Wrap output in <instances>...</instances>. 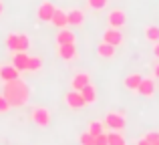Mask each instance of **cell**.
I'll return each instance as SVG.
<instances>
[{"label": "cell", "mask_w": 159, "mask_h": 145, "mask_svg": "<svg viewBox=\"0 0 159 145\" xmlns=\"http://www.w3.org/2000/svg\"><path fill=\"white\" fill-rule=\"evenodd\" d=\"M79 143L81 145H95V137L87 131V133H81V137H79Z\"/></svg>", "instance_id": "d4e9b609"}, {"label": "cell", "mask_w": 159, "mask_h": 145, "mask_svg": "<svg viewBox=\"0 0 159 145\" xmlns=\"http://www.w3.org/2000/svg\"><path fill=\"white\" fill-rule=\"evenodd\" d=\"M20 77V71L18 69H14L12 65H6V67H0V79H2L4 83L6 81H14V79Z\"/></svg>", "instance_id": "4fadbf2b"}, {"label": "cell", "mask_w": 159, "mask_h": 145, "mask_svg": "<svg viewBox=\"0 0 159 145\" xmlns=\"http://www.w3.org/2000/svg\"><path fill=\"white\" fill-rule=\"evenodd\" d=\"M89 133L93 135V137L105 133V123H103V121H91L89 123Z\"/></svg>", "instance_id": "603a6c76"}, {"label": "cell", "mask_w": 159, "mask_h": 145, "mask_svg": "<svg viewBox=\"0 0 159 145\" xmlns=\"http://www.w3.org/2000/svg\"><path fill=\"white\" fill-rule=\"evenodd\" d=\"M87 4H89L93 10H103L109 4V0H87Z\"/></svg>", "instance_id": "cb8c5ba5"}, {"label": "cell", "mask_w": 159, "mask_h": 145, "mask_svg": "<svg viewBox=\"0 0 159 145\" xmlns=\"http://www.w3.org/2000/svg\"><path fill=\"white\" fill-rule=\"evenodd\" d=\"M91 83V77L87 73H77L73 77V81H70V87H73V91H81L83 87H87Z\"/></svg>", "instance_id": "7c38bea8"}, {"label": "cell", "mask_w": 159, "mask_h": 145, "mask_svg": "<svg viewBox=\"0 0 159 145\" xmlns=\"http://www.w3.org/2000/svg\"><path fill=\"white\" fill-rule=\"evenodd\" d=\"M109 137V145H127V139L121 135V131H111V133H107Z\"/></svg>", "instance_id": "44dd1931"}, {"label": "cell", "mask_w": 159, "mask_h": 145, "mask_svg": "<svg viewBox=\"0 0 159 145\" xmlns=\"http://www.w3.org/2000/svg\"><path fill=\"white\" fill-rule=\"evenodd\" d=\"M103 43H109V44H113V47H119L121 43H123V32L119 30V28H113V26H109L105 32H103Z\"/></svg>", "instance_id": "8992f818"}, {"label": "cell", "mask_w": 159, "mask_h": 145, "mask_svg": "<svg viewBox=\"0 0 159 145\" xmlns=\"http://www.w3.org/2000/svg\"><path fill=\"white\" fill-rule=\"evenodd\" d=\"M153 55L159 59V43H155V47H153Z\"/></svg>", "instance_id": "f1b7e54d"}, {"label": "cell", "mask_w": 159, "mask_h": 145, "mask_svg": "<svg viewBox=\"0 0 159 145\" xmlns=\"http://www.w3.org/2000/svg\"><path fill=\"white\" fill-rule=\"evenodd\" d=\"M75 43V32L69 28H58L57 32V44H70Z\"/></svg>", "instance_id": "2e32d148"}, {"label": "cell", "mask_w": 159, "mask_h": 145, "mask_svg": "<svg viewBox=\"0 0 159 145\" xmlns=\"http://www.w3.org/2000/svg\"><path fill=\"white\" fill-rule=\"evenodd\" d=\"M8 111H10V103H8V99L4 97L2 93H0V115L8 113Z\"/></svg>", "instance_id": "484cf974"}, {"label": "cell", "mask_w": 159, "mask_h": 145, "mask_svg": "<svg viewBox=\"0 0 159 145\" xmlns=\"http://www.w3.org/2000/svg\"><path fill=\"white\" fill-rule=\"evenodd\" d=\"M95 145H109V137H107V133L97 135V137H95Z\"/></svg>", "instance_id": "83f0119b"}, {"label": "cell", "mask_w": 159, "mask_h": 145, "mask_svg": "<svg viewBox=\"0 0 159 145\" xmlns=\"http://www.w3.org/2000/svg\"><path fill=\"white\" fill-rule=\"evenodd\" d=\"M137 93L141 95V97H153V93H155V81H153L151 77H143L139 83V87H137Z\"/></svg>", "instance_id": "52a82bcc"}, {"label": "cell", "mask_w": 159, "mask_h": 145, "mask_svg": "<svg viewBox=\"0 0 159 145\" xmlns=\"http://www.w3.org/2000/svg\"><path fill=\"white\" fill-rule=\"evenodd\" d=\"M137 145H151V143H149V141H147V139H145V137H143V139H139V141H137Z\"/></svg>", "instance_id": "f546056e"}, {"label": "cell", "mask_w": 159, "mask_h": 145, "mask_svg": "<svg viewBox=\"0 0 159 145\" xmlns=\"http://www.w3.org/2000/svg\"><path fill=\"white\" fill-rule=\"evenodd\" d=\"M145 39L151 40V43H159V26L157 24H149L145 28Z\"/></svg>", "instance_id": "ffe728a7"}, {"label": "cell", "mask_w": 159, "mask_h": 145, "mask_svg": "<svg viewBox=\"0 0 159 145\" xmlns=\"http://www.w3.org/2000/svg\"><path fill=\"white\" fill-rule=\"evenodd\" d=\"M54 10H57V8H54V4L47 0V2H43V4L39 6V10H36V16H39L40 20H44V22H51Z\"/></svg>", "instance_id": "9c48e42d"}, {"label": "cell", "mask_w": 159, "mask_h": 145, "mask_svg": "<svg viewBox=\"0 0 159 145\" xmlns=\"http://www.w3.org/2000/svg\"><path fill=\"white\" fill-rule=\"evenodd\" d=\"M141 75H137V73H133V75H127L125 77V89H129V91H137V87H139V83H141Z\"/></svg>", "instance_id": "d6986e66"}, {"label": "cell", "mask_w": 159, "mask_h": 145, "mask_svg": "<svg viewBox=\"0 0 159 145\" xmlns=\"http://www.w3.org/2000/svg\"><path fill=\"white\" fill-rule=\"evenodd\" d=\"M145 139H147L151 145H157V143H159V133H157V131H151V133L145 135Z\"/></svg>", "instance_id": "4316f807"}, {"label": "cell", "mask_w": 159, "mask_h": 145, "mask_svg": "<svg viewBox=\"0 0 159 145\" xmlns=\"http://www.w3.org/2000/svg\"><path fill=\"white\" fill-rule=\"evenodd\" d=\"M81 95H83V99H85V105H93V103H97V89H95L91 83L81 89Z\"/></svg>", "instance_id": "9a60e30c"}, {"label": "cell", "mask_w": 159, "mask_h": 145, "mask_svg": "<svg viewBox=\"0 0 159 145\" xmlns=\"http://www.w3.org/2000/svg\"><path fill=\"white\" fill-rule=\"evenodd\" d=\"M97 52H99V57H103V59H113V57H115V47L109 44V43H101L97 47Z\"/></svg>", "instance_id": "ac0fdd59"}, {"label": "cell", "mask_w": 159, "mask_h": 145, "mask_svg": "<svg viewBox=\"0 0 159 145\" xmlns=\"http://www.w3.org/2000/svg\"><path fill=\"white\" fill-rule=\"evenodd\" d=\"M43 69V59L40 57H28V63H26V71L36 73Z\"/></svg>", "instance_id": "7402d4cb"}, {"label": "cell", "mask_w": 159, "mask_h": 145, "mask_svg": "<svg viewBox=\"0 0 159 145\" xmlns=\"http://www.w3.org/2000/svg\"><path fill=\"white\" fill-rule=\"evenodd\" d=\"M2 95L8 99L10 107H24L30 99V87L22 81V79H14V81H6L4 83V89H2Z\"/></svg>", "instance_id": "6da1fadb"}, {"label": "cell", "mask_w": 159, "mask_h": 145, "mask_svg": "<svg viewBox=\"0 0 159 145\" xmlns=\"http://www.w3.org/2000/svg\"><path fill=\"white\" fill-rule=\"evenodd\" d=\"M57 55L61 57L62 61H73L75 57H77V47H75V43H70V44H58Z\"/></svg>", "instance_id": "30bf717a"}, {"label": "cell", "mask_w": 159, "mask_h": 145, "mask_svg": "<svg viewBox=\"0 0 159 145\" xmlns=\"http://www.w3.org/2000/svg\"><path fill=\"white\" fill-rule=\"evenodd\" d=\"M30 119L32 123H34L36 127H43V129H47L48 125H51V111L47 109V107H34V109L30 111Z\"/></svg>", "instance_id": "3957f363"}, {"label": "cell", "mask_w": 159, "mask_h": 145, "mask_svg": "<svg viewBox=\"0 0 159 145\" xmlns=\"http://www.w3.org/2000/svg\"><path fill=\"white\" fill-rule=\"evenodd\" d=\"M105 129H111V131H121L125 129V123H127V119H125L123 113H119V111H111V113L105 115Z\"/></svg>", "instance_id": "277c9868"}, {"label": "cell", "mask_w": 159, "mask_h": 145, "mask_svg": "<svg viewBox=\"0 0 159 145\" xmlns=\"http://www.w3.org/2000/svg\"><path fill=\"white\" fill-rule=\"evenodd\" d=\"M6 48L12 52H26L30 48V39L20 32H10L6 36Z\"/></svg>", "instance_id": "7a4b0ae2"}, {"label": "cell", "mask_w": 159, "mask_h": 145, "mask_svg": "<svg viewBox=\"0 0 159 145\" xmlns=\"http://www.w3.org/2000/svg\"><path fill=\"white\" fill-rule=\"evenodd\" d=\"M51 22L54 24L57 28H66V24H69V18H66V10H61V8H57L51 18Z\"/></svg>", "instance_id": "5bb4252c"}, {"label": "cell", "mask_w": 159, "mask_h": 145, "mask_svg": "<svg viewBox=\"0 0 159 145\" xmlns=\"http://www.w3.org/2000/svg\"><path fill=\"white\" fill-rule=\"evenodd\" d=\"M65 103H66V107L73 109V111H79V109L85 107V99H83L81 91H69V93L65 95Z\"/></svg>", "instance_id": "5b68a950"}, {"label": "cell", "mask_w": 159, "mask_h": 145, "mask_svg": "<svg viewBox=\"0 0 159 145\" xmlns=\"http://www.w3.org/2000/svg\"><path fill=\"white\" fill-rule=\"evenodd\" d=\"M66 18H69V24L73 26H81L85 22V12L81 8H73V10H66Z\"/></svg>", "instance_id": "8fae6325"}, {"label": "cell", "mask_w": 159, "mask_h": 145, "mask_svg": "<svg viewBox=\"0 0 159 145\" xmlns=\"http://www.w3.org/2000/svg\"><path fill=\"white\" fill-rule=\"evenodd\" d=\"M107 20H109V26L121 28V26H125V22H127V16H125L123 10H111L109 16H107Z\"/></svg>", "instance_id": "ba28073f"}, {"label": "cell", "mask_w": 159, "mask_h": 145, "mask_svg": "<svg viewBox=\"0 0 159 145\" xmlns=\"http://www.w3.org/2000/svg\"><path fill=\"white\" fill-rule=\"evenodd\" d=\"M26 63H28V52H14L12 57V67L18 71H26Z\"/></svg>", "instance_id": "e0dca14e"}, {"label": "cell", "mask_w": 159, "mask_h": 145, "mask_svg": "<svg viewBox=\"0 0 159 145\" xmlns=\"http://www.w3.org/2000/svg\"><path fill=\"white\" fill-rule=\"evenodd\" d=\"M153 75H155V77L159 79V63L155 65V67H153Z\"/></svg>", "instance_id": "4dcf8cb0"}, {"label": "cell", "mask_w": 159, "mask_h": 145, "mask_svg": "<svg viewBox=\"0 0 159 145\" xmlns=\"http://www.w3.org/2000/svg\"><path fill=\"white\" fill-rule=\"evenodd\" d=\"M2 14H4V2L0 0V16H2Z\"/></svg>", "instance_id": "1f68e13d"}]
</instances>
